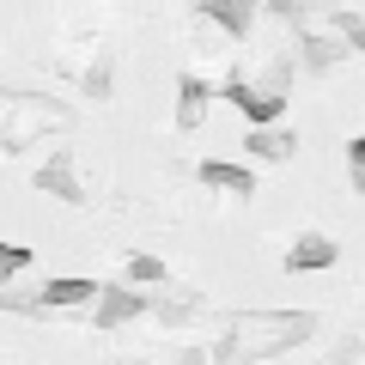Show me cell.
Returning a JSON list of instances; mask_svg holds the SVG:
<instances>
[{
    "label": "cell",
    "mask_w": 365,
    "mask_h": 365,
    "mask_svg": "<svg viewBox=\"0 0 365 365\" xmlns=\"http://www.w3.org/2000/svg\"><path fill=\"white\" fill-rule=\"evenodd\" d=\"M207 98H213L207 79H195V73H182V79H177V122H182V128H195V122L207 116Z\"/></svg>",
    "instance_id": "cell-3"
},
{
    "label": "cell",
    "mask_w": 365,
    "mask_h": 365,
    "mask_svg": "<svg viewBox=\"0 0 365 365\" xmlns=\"http://www.w3.org/2000/svg\"><path fill=\"white\" fill-rule=\"evenodd\" d=\"M225 98H232L237 110H244L250 122H256V128H280V91H256V86H244V79H232V86H225Z\"/></svg>",
    "instance_id": "cell-1"
},
{
    "label": "cell",
    "mask_w": 365,
    "mask_h": 365,
    "mask_svg": "<svg viewBox=\"0 0 365 365\" xmlns=\"http://www.w3.org/2000/svg\"><path fill=\"white\" fill-rule=\"evenodd\" d=\"M201 13H207L213 25H225V31H232V37H244V31H250V6H225V0H207Z\"/></svg>",
    "instance_id": "cell-8"
},
{
    "label": "cell",
    "mask_w": 365,
    "mask_h": 365,
    "mask_svg": "<svg viewBox=\"0 0 365 365\" xmlns=\"http://www.w3.org/2000/svg\"><path fill=\"white\" fill-rule=\"evenodd\" d=\"M177 365H207V359H201V353H195V347H189V353H182V359H177Z\"/></svg>",
    "instance_id": "cell-16"
},
{
    "label": "cell",
    "mask_w": 365,
    "mask_h": 365,
    "mask_svg": "<svg viewBox=\"0 0 365 365\" xmlns=\"http://www.w3.org/2000/svg\"><path fill=\"white\" fill-rule=\"evenodd\" d=\"M353 189L365 195V165H359V158H353Z\"/></svg>",
    "instance_id": "cell-14"
},
{
    "label": "cell",
    "mask_w": 365,
    "mask_h": 365,
    "mask_svg": "<svg viewBox=\"0 0 365 365\" xmlns=\"http://www.w3.org/2000/svg\"><path fill=\"white\" fill-rule=\"evenodd\" d=\"M201 182H207V189H232V195H250V189H256V177H250L244 165H225V158H207V165H201Z\"/></svg>",
    "instance_id": "cell-5"
},
{
    "label": "cell",
    "mask_w": 365,
    "mask_h": 365,
    "mask_svg": "<svg viewBox=\"0 0 365 365\" xmlns=\"http://www.w3.org/2000/svg\"><path fill=\"white\" fill-rule=\"evenodd\" d=\"M341 31H347V37L359 43V49H365V19H341Z\"/></svg>",
    "instance_id": "cell-13"
},
{
    "label": "cell",
    "mask_w": 365,
    "mask_h": 365,
    "mask_svg": "<svg viewBox=\"0 0 365 365\" xmlns=\"http://www.w3.org/2000/svg\"><path fill=\"white\" fill-rule=\"evenodd\" d=\"M43 189H55L61 201H86V195H79V182H73V165H67V158H55V165L43 170Z\"/></svg>",
    "instance_id": "cell-9"
},
{
    "label": "cell",
    "mask_w": 365,
    "mask_h": 365,
    "mask_svg": "<svg viewBox=\"0 0 365 365\" xmlns=\"http://www.w3.org/2000/svg\"><path fill=\"white\" fill-rule=\"evenodd\" d=\"M292 146H299V134H287V128H256L250 134V153H262V158H287Z\"/></svg>",
    "instance_id": "cell-7"
},
{
    "label": "cell",
    "mask_w": 365,
    "mask_h": 365,
    "mask_svg": "<svg viewBox=\"0 0 365 365\" xmlns=\"http://www.w3.org/2000/svg\"><path fill=\"white\" fill-rule=\"evenodd\" d=\"M329 262H335V244H329V237H299V244L287 250V268H329Z\"/></svg>",
    "instance_id": "cell-6"
},
{
    "label": "cell",
    "mask_w": 365,
    "mask_h": 365,
    "mask_svg": "<svg viewBox=\"0 0 365 365\" xmlns=\"http://www.w3.org/2000/svg\"><path fill=\"white\" fill-rule=\"evenodd\" d=\"M140 311H146V292L104 287V299H98V329H122V323H134Z\"/></svg>",
    "instance_id": "cell-2"
},
{
    "label": "cell",
    "mask_w": 365,
    "mask_h": 365,
    "mask_svg": "<svg viewBox=\"0 0 365 365\" xmlns=\"http://www.w3.org/2000/svg\"><path fill=\"white\" fill-rule=\"evenodd\" d=\"M86 299H104V287H98V280H79V274L43 287V304H55V311H61V304H86Z\"/></svg>",
    "instance_id": "cell-4"
},
{
    "label": "cell",
    "mask_w": 365,
    "mask_h": 365,
    "mask_svg": "<svg viewBox=\"0 0 365 365\" xmlns=\"http://www.w3.org/2000/svg\"><path fill=\"white\" fill-rule=\"evenodd\" d=\"M0 268H6V274H25V268H31V250H25V244H13L6 256H0Z\"/></svg>",
    "instance_id": "cell-11"
},
{
    "label": "cell",
    "mask_w": 365,
    "mask_h": 365,
    "mask_svg": "<svg viewBox=\"0 0 365 365\" xmlns=\"http://www.w3.org/2000/svg\"><path fill=\"white\" fill-rule=\"evenodd\" d=\"M347 158H359V165H365V134H359V140L347 146Z\"/></svg>",
    "instance_id": "cell-15"
},
{
    "label": "cell",
    "mask_w": 365,
    "mask_h": 365,
    "mask_svg": "<svg viewBox=\"0 0 365 365\" xmlns=\"http://www.w3.org/2000/svg\"><path fill=\"white\" fill-rule=\"evenodd\" d=\"M86 91H98V98H104V91H110V67H91V73H86Z\"/></svg>",
    "instance_id": "cell-12"
},
{
    "label": "cell",
    "mask_w": 365,
    "mask_h": 365,
    "mask_svg": "<svg viewBox=\"0 0 365 365\" xmlns=\"http://www.w3.org/2000/svg\"><path fill=\"white\" fill-rule=\"evenodd\" d=\"M128 280H134V287H153V280H165V262H158V256H134L128 262Z\"/></svg>",
    "instance_id": "cell-10"
}]
</instances>
